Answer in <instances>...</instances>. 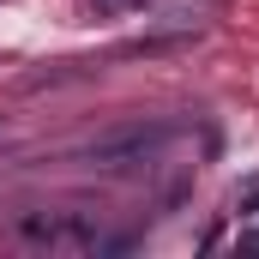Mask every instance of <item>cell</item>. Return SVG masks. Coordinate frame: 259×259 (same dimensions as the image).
<instances>
[{
	"mask_svg": "<svg viewBox=\"0 0 259 259\" xmlns=\"http://www.w3.org/2000/svg\"><path fill=\"white\" fill-rule=\"evenodd\" d=\"M18 235L30 247H49V253H121V247H133V241H109L91 211H30V217H18Z\"/></svg>",
	"mask_w": 259,
	"mask_h": 259,
	"instance_id": "obj_1",
	"label": "cell"
},
{
	"mask_svg": "<svg viewBox=\"0 0 259 259\" xmlns=\"http://www.w3.org/2000/svg\"><path fill=\"white\" fill-rule=\"evenodd\" d=\"M175 139V127L169 121H133V127H115L103 133V139H91L84 145V163L91 169H145V163H157L163 157V145Z\"/></svg>",
	"mask_w": 259,
	"mask_h": 259,
	"instance_id": "obj_2",
	"label": "cell"
},
{
	"mask_svg": "<svg viewBox=\"0 0 259 259\" xmlns=\"http://www.w3.org/2000/svg\"><path fill=\"white\" fill-rule=\"evenodd\" d=\"M103 18H115V12H133V6H145V0H91Z\"/></svg>",
	"mask_w": 259,
	"mask_h": 259,
	"instance_id": "obj_3",
	"label": "cell"
}]
</instances>
